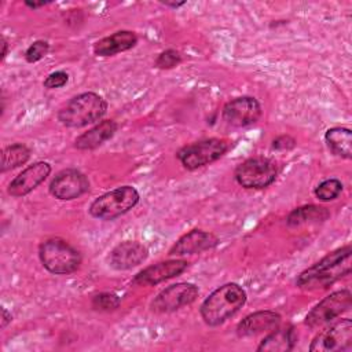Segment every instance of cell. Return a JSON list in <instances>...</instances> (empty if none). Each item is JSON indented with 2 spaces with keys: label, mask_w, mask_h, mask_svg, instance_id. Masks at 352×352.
Returning <instances> with one entry per match:
<instances>
[{
  "label": "cell",
  "mask_w": 352,
  "mask_h": 352,
  "mask_svg": "<svg viewBox=\"0 0 352 352\" xmlns=\"http://www.w3.org/2000/svg\"><path fill=\"white\" fill-rule=\"evenodd\" d=\"M278 165L267 157H250L242 161L234 172V177L243 188L261 190L271 186L278 177Z\"/></svg>",
  "instance_id": "cell-6"
},
{
  "label": "cell",
  "mask_w": 352,
  "mask_h": 352,
  "mask_svg": "<svg viewBox=\"0 0 352 352\" xmlns=\"http://www.w3.org/2000/svg\"><path fill=\"white\" fill-rule=\"evenodd\" d=\"M47 4H48V1H40V3H36V1H25V6L29 7V8H33V10L40 8V7H44V6H47Z\"/></svg>",
  "instance_id": "cell-31"
},
{
  "label": "cell",
  "mask_w": 352,
  "mask_h": 352,
  "mask_svg": "<svg viewBox=\"0 0 352 352\" xmlns=\"http://www.w3.org/2000/svg\"><path fill=\"white\" fill-rule=\"evenodd\" d=\"M69 81V74L63 70H56L50 73L45 80L43 81L44 88L47 89H56V88H62L63 85H66Z\"/></svg>",
  "instance_id": "cell-28"
},
{
  "label": "cell",
  "mask_w": 352,
  "mask_h": 352,
  "mask_svg": "<svg viewBox=\"0 0 352 352\" xmlns=\"http://www.w3.org/2000/svg\"><path fill=\"white\" fill-rule=\"evenodd\" d=\"M351 245L341 246L319 261L305 268L296 279V286L302 290H322L334 285L341 278L351 274L352 265Z\"/></svg>",
  "instance_id": "cell-1"
},
{
  "label": "cell",
  "mask_w": 352,
  "mask_h": 352,
  "mask_svg": "<svg viewBox=\"0 0 352 352\" xmlns=\"http://www.w3.org/2000/svg\"><path fill=\"white\" fill-rule=\"evenodd\" d=\"M187 267H188V261L183 258L164 260L139 271L133 276L132 283L136 286H154L164 280L179 276L187 270Z\"/></svg>",
  "instance_id": "cell-13"
},
{
  "label": "cell",
  "mask_w": 352,
  "mask_h": 352,
  "mask_svg": "<svg viewBox=\"0 0 352 352\" xmlns=\"http://www.w3.org/2000/svg\"><path fill=\"white\" fill-rule=\"evenodd\" d=\"M30 158V148L23 143H12L6 146L1 151V172L12 170L23 164H26Z\"/></svg>",
  "instance_id": "cell-23"
},
{
  "label": "cell",
  "mask_w": 352,
  "mask_h": 352,
  "mask_svg": "<svg viewBox=\"0 0 352 352\" xmlns=\"http://www.w3.org/2000/svg\"><path fill=\"white\" fill-rule=\"evenodd\" d=\"M219 245V238L204 230H191L182 235L168 250V256L197 254L210 250Z\"/></svg>",
  "instance_id": "cell-15"
},
{
  "label": "cell",
  "mask_w": 352,
  "mask_h": 352,
  "mask_svg": "<svg viewBox=\"0 0 352 352\" xmlns=\"http://www.w3.org/2000/svg\"><path fill=\"white\" fill-rule=\"evenodd\" d=\"M1 47H3V51H1V60H4V58L7 56V52H8V43H7V38L4 36H1Z\"/></svg>",
  "instance_id": "cell-32"
},
{
  "label": "cell",
  "mask_w": 352,
  "mask_h": 352,
  "mask_svg": "<svg viewBox=\"0 0 352 352\" xmlns=\"http://www.w3.org/2000/svg\"><path fill=\"white\" fill-rule=\"evenodd\" d=\"M296 146H297V142L290 135H279L271 143L272 150H276V151H289V150H293Z\"/></svg>",
  "instance_id": "cell-29"
},
{
  "label": "cell",
  "mask_w": 352,
  "mask_h": 352,
  "mask_svg": "<svg viewBox=\"0 0 352 352\" xmlns=\"http://www.w3.org/2000/svg\"><path fill=\"white\" fill-rule=\"evenodd\" d=\"M198 297V287L190 282H179L161 290L150 304L153 312L169 314L187 307Z\"/></svg>",
  "instance_id": "cell-10"
},
{
  "label": "cell",
  "mask_w": 352,
  "mask_h": 352,
  "mask_svg": "<svg viewBox=\"0 0 352 352\" xmlns=\"http://www.w3.org/2000/svg\"><path fill=\"white\" fill-rule=\"evenodd\" d=\"M329 216L330 212L324 206L311 204L293 209L286 217V224L289 227H300L308 223H322L329 219Z\"/></svg>",
  "instance_id": "cell-22"
},
{
  "label": "cell",
  "mask_w": 352,
  "mask_h": 352,
  "mask_svg": "<svg viewBox=\"0 0 352 352\" xmlns=\"http://www.w3.org/2000/svg\"><path fill=\"white\" fill-rule=\"evenodd\" d=\"M139 198L135 187L121 186L95 198L89 205V214L99 220H114L135 208Z\"/></svg>",
  "instance_id": "cell-5"
},
{
  "label": "cell",
  "mask_w": 352,
  "mask_h": 352,
  "mask_svg": "<svg viewBox=\"0 0 352 352\" xmlns=\"http://www.w3.org/2000/svg\"><path fill=\"white\" fill-rule=\"evenodd\" d=\"M107 111V102L95 92H82L70 98L58 111V120L67 128L95 124Z\"/></svg>",
  "instance_id": "cell-3"
},
{
  "label": "cell",
  "mask_w": 352,
  "mask_h": 352,
  "mask_svg": "<svg viewBox=\"0 0 352 352\" xmlns=\"http://www.w3.org/2000/svg\"><path fill=\"white\" fill-rule=\"evenodd\" d=\"M117 128L118 125L114 120H103L87 132L78 135L74 140V147L78 150H95L111 139L117 132Z\"/></svg>",
  "instance_id": "cell-19"
},
{
  "label": "cell",
  "mask_w": 352,
  "mask_h": 352,
  "mask_svg": "<svg viewBox=\"0 0 352 352\" xmlns=\"http://www.w3.org/2000/svg\"><path fill=\"white\" fill-rule=\"evenodd\" d=\"M227 150L228 143L224 139L208 138L183 146L176 153V157L186 169L195 170L220 160Z\"/></svg>",
  "instance_id": "cell-7"
},
{
  "label": "cell",
  "mask_w": 352,
  "mask_h": 352,
  "mask_svg": "<svg viewBox=\"0 0 352 352\" xmlns=\"http://www.w3.org/2000/svg\"><path fill=\"white\" fill-rule=\"evenodd\" d=\"M324 142L329 150L341 158H352V132L349 128L333 126L324 133Z\"/></svg>",
  "instance_id": "cell-21"
},
{
  "label": "cell",
  "mask_w": 352,
  "mask_h": 352,
  "mask_svg": "<svg viewBox=\"0 0 352 352\" xmlns=\"http://www.w3.org/2000/svg\"><path fill=\"white\" fill-rule=\"evenodd\" d=\"M11 320H12L11 314L3 307V308H1V329H6L7 324L11 323Z\"/></svg>",
  "instance_id": "cell-30"
},
{
  "label": "cell",
  "mask_w": 352,
  "mask_h": 352,
  "mask_svg": "<svg viewBox=\"0 0 352 352\" xmlns=\"http://www.w3.org/2000/svg\"><path fill=\"white\" fill-rule=\"evenodd\" d=\"M297 342V333L292 324L276 327L270 331L258 344L257 351L260 352H285L294 348Z\"/></svg>",
  "instance_id": "cell-20"
},
{
  "label": "cell",
  "mask_w": 352,
  "mask_h": 352,
  "mask_svg": "<svg viewBox=\"0 0 352 352\" xmlns=\"http://www.w3.org/2000/svg\"><path fill=\"white\" fill-rule=\"evenodd\" d=\"M50 51V44L44 40H36L33 41L28 50L25 51V59L29 63H34L41 60Z\"/></svg>",
  "instance_id": "cell-27"
},
{
  "label": "cell",
  "mask_w": 352,
  "mask_h": 352,
  "mask_svg": "<svg viewBox=\"0 0 352 352\" xmlns=\"http://www.w3.org/2000/svg\"><path fill=\"white\" fill-rule=\"evenodd\" d=\"M43 267L55 275H69L81 264L80 252L62 238H48L38 246Z\"/></svg>",
  "instance_id": "cell-4"
},
{
  "label": "cell",
  "mask_w": 352,
  "mask_h": 352,
  "mask_svg": "<svg viewBox=\"0 0 352 352\" xmlns=\"http://www.w3.org/2000/svg\"><path fill=\"white\" fill-rule=\"evenodd\" d=\"M352 302L351 292L346 289L337 290L320 300L305 316V324L309 329H319L336 320L345 311L349 309Z\"/></svg>",
  "instance_id": "cell-8"
},
{
  "label": "cell",
  "mask_w": 352,
  "mask_h": 352,
  "mask_svg": "<svg viewBox=\"0 0 352 352\" xmlns=\"http://www.w3.org/2000/svg\"><path fill=\"white\" fill-rule=\"evenodd\" d=\"M248 294L242 286L230 282L213 290L201 304L199 314L208 326L216 327L234 316L246 302Z\"/></svg>",
  "instance_id": "cell-2"
},
{
  "label": "cell",
  "mask_w": 352,
  "mask_h": 352,
  "mask_svg": "<svg viewBox=\"0 0 352 352\" xmlns=\"http://www.w3.org/2000/svg\"><path fill=\"white\" fill-rule=\"evenodd\" d=\"M261 104L253 96H238L223 107V120L234 128H246L256 124L261 117Z\"/></svg>",
  "instance_id": "cell-11"
},
{
  "label": "cell",
  "mask_w": 352,
  "mask_h": 352,
  "mask_svg": "<svg viewBox=\"0 0 352 352\" xmlns=\"http://www.w3.org/2000/svg\"><path fill=\"white\" fill-rule=\"evenodd\" d=\"M162 4L166 6V7H172V8H179V7L184 6L186 3H184V1H173V3H170V1H162Z\"/></svg>",
  "instance_id": "cell-33"
},
{
  "label": "cell",
  "mask_w": 352,
  "mask_h": 352,
  "mask_svg": "<svg viewBox=\"0 0 352 352\" xmlns=\"http://www.w3.org/2000/svg\"><path fill=\"white\" fill-rule=\"evenodd\" d=\"M120 304H121V297H118L116 293H110V292L98 293L91 300L92 308L96 311H102V312L114 311L120 307Z\"/></svg>",
  "instance_id": "cell-25"
},
{
  "label": "cell",
  "mask_w": 352,
  "mask_h": 352,
  "mask_svg": "<svg viewBox=\"0 0 352 352\" xmlns=\"http://www.w3.org/2000/svg\"><path fill=\"white\" fill-rule=\"evenodd\" d=\"M138 44V37L131 30H118L110 36L98 40L94 44V54L96 56H113L116 54L128 51Z\"/></svg>",
  "instance_id": "cell-18"
},
{
  "label": "cell",
  "mask_w": 352,
  "mask_h": 352,
  "mask_svg": "<svg viewBox=\"0 0 352 352\" xmlns=\"http://www.w3.org/2000/svg\"><path fill=\"white\" fill-rule=\"evenodd\" d=\"M352 346V322L351 319L333 320L319 331L309 344L311 352L348 351Z\"/></svg>",
  "instance_id": "cell-9"
},
{
  "label": "cell",
  "mask_w": 352,
  "mask_h": 352,
  "mask_svg": "<svg viewBox=\"0 0 352 352\" xmlns=\"http://www.w3.org/2000/svg\"><path fill=\"white\" fill-rule=\"evenodd\" d=\"M51 173V165L45 161L34 162L26 166L21 173H18L8 184L7 192L14 197H25L32 192L37 186H40L47 176Z\"/></svg>",
  "instance_id": "cell-14"
},
{
  "label": "cell",
  "mask_w": 352,
  "mask_h": 352,
  "mask_svg": "<svg viewBox=\"0 0 352 352\" xmlns=\"http://www.w3.org/2000/svg\"><path fill=\"white\" fill-rule=\"evenodd\" d=\"M182 60H183L182 54H180L177 50L169 48V50L162 51V52L155 58L154 66H155L157 69H161V70H169V69H173V67L179 66V65L182 63Z\"/></svg>",
  "instance_id": "cell-26"
},
{
  "label": "cell",
  "mask_w": 352,
  "mask_h": 352,
  "mask_svg": "<svg viewBox=\"0 0 352 352\" xmlns=\"http://www.w3.org/2000/svg\"><path fill=\"white\" fill-rule=\"evenodd\" d=\"M148 256L147 248L136 241H124L114 246L107 257L109 265L117 271H126L142 264Z\"/></svg>",
  "instance_id": "cell-16"
},
{
  "label": "cell",
  "mask_w": 352,
  "mask_h": 352,
  "mask_svg": "<svg viewBox=\"0 0 352 352\" xmlns=\"http://www.w3.org/2000/svg\"><path fill=\"white\" fill-rule=\"evenodd\" d=\"M48 190L56 199L72 201L84 195L89 190V182L82 172L69 168L62 169L55 175Z\"/></svg>",
  "instance_id": "cell-12"
},
{
  "label": "cell",
  "mask_w": 352,
  "mask_h": 352,
  "mask_svg": "<svg viewBox=\"0 0 352 352\" xmlns=\"http://www.w3.org/2000/svg\"><path fill=\"white\" fill-rule=\"evenodd\" d=\"M282 316L274 311H257L245 316L236 326V336L241 338L270 333L280 326Z\"/></svg>",
  "instance_id": "cell-17"
},
{
  "label": "cell",
  "mask_w": 352,
  "mask_h": 352,
  "mask_svg": "<svg viewBox=\"0 0 352 352\" xmlns=\"http://www.w3.org/2000/svg\"><path fill=\"white\" fill-rule=\"evenodd\" d=\"M342 188H344V186H342L341 180L331 177V179H326V180L320 182L316 186L314 194L319 201L329 202V201H334L336 198H338V195L342 192Z\"/></svg>",
  "instance_id": "cell-24"
}]
</instances>
